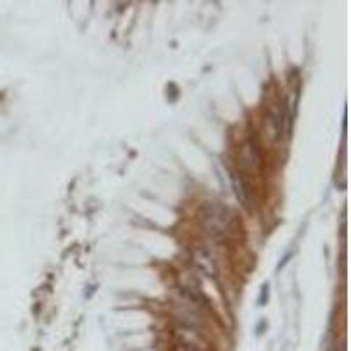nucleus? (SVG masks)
Listing matches in <instances>:
<instances>
[{
  "mask_svg": "<svg viewBox=\"0 0 351 351\" xmlns=\"http://www.w3.org/2000/svg\"><path fill=\"white\" fill-rule=\"evenodd\" d=\"M230 181H232V188H234L239 202H241L244 207H248L250 206V190H248V185L244 183V179H242L239 174L232 172L230 174Z\"/></svg>",
  "mask_w": 351,
  "mask_h": 351,
  "instance_id": "nucleus-1",
  "label": "nucleus"
}]
</instances>
